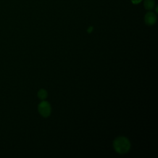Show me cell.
<instances>
[{"label":"cell","mask_w":158,"mask_h":158,"mask_svg":"<svg viewBox=\"0 0 158 158\" xmlns=\"http://www.w3.org/2000/svg\"><path fill=\"white\" fill-rule=\"evenodd\" d=\"M156 15L153 12H149L146 13L145 16V22L148 26H153L156 22Z\"/></svg>","instance_id":"obj_3"},{"label":"cell","mask_w":158,"mask_h":158,"mask_svg":"<svg viewBox=\"0 0 158 158\" xmlns=\"http://www.w3.org/2000/svg\"><path fill=\"white\" fill-rule=\"evenodd\" d=\"M38 111L43 117L47 118L51 112V105L46 101L41 102L38 105Z\"/></svg>","instance_id":"obj_2"},{"label":"cell","mask_w":158,"mask_h":158,"mask_svg":"<svg viewBox=\"0 0 158 158\" xmlns=\"http://www.w3.org/2000/svg\"><path fill=\"white\" fill-rule=\"evenodd\" d=\"M48 96V93H47V91L44 90V89H41L40 90L38 91V97L40 99H42V100H44Z\"/></svg>","instance_id":"obj_5"},{"label":"cell","mask_w":158,"mask_h":158,"mask_svg":"<svg viewBox=\"0 0 158 158\" xmlns=\"http://www.w3.org/2000/svg\"><path fill=\"white\" fill-rule=\"evenodd\" d=\"M155 6L154 0H145L144 6L147 10H152Z\"/></svg>","instance_id":"obj_4"},{"label":"cell","mask_w":158,"mask_h":158,"mask_svg":"<svg viewBox=\"0 0 158 158\" xmlns=\"http://www.w3.org/2000/svg\"><path fill=\"white\" fill-rule=\"evenodd\" d=\"M93 30V27H90L89 28H88V33H90L91 31H92Z\"/></svg>","instance_id":"obj_7"},{"label":"cell","mask_w":158,"mask_h":158,"mask_svg":"<svg viewBox=\"0 0 158 158\" xmlns=\"http://www.w3.org/2000/svg\"><path fill=\"white\" fill-rule=\"evenodd\" d=\"M141 1H142V0H132V2L133 4H137L140 3Z\"/></svg>","instance_id":"obj_6"},{"label":"cell","mask_w":158,"mask_h":158,"mask_svg":"<svg viewBox=\"0 0 158 158\" xmlns=\"http://www.w3.org/2000/svg\"><path fill=\"white\" fill-rule=\"evenodd\" d=\"M113 146L116 152L119 154H125L130 150L131 145L127 138L120 137L114 141Z\"/></svg>","instance_id":"obj_1"}]
</instances>
